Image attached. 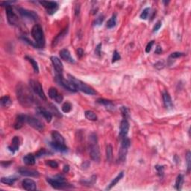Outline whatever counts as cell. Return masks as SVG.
Segmentation results:
<instances>
[{
	"label": "cell",
	"instance_id": "cell-8",
	"mask_svg": "<svg viewBox=\"0 0 191 191\" xmlns=\"http://www.w3.org/2000/svg\"><path fill=\"white\" fill-rule=\"evenodd\" d=\"M56 81L60 85L62 86L66 90H69L71 92H76L77 89L75 88V86L69 81V80H65L63 77L62 75H59V74H56Z\"/></svg>",
	"mask_w": 191,
	"mask_h": 191
},
{
	"label": "cell",
	"instance_id": "cell-24",
	"mask_svg": "<svg viewBox=\"0 0 191 191\" xmlns=\"http://www.w3.org/2000/svg\"><path fill=\"white\" fill-rule=\"evenodd\" d=\"M97 102L99 104L104 105L108 110H113L114 109V105H113V103L111 100H105V99H98L97 100Z\"/></svg>",
	"mask_w": 191,
	"mask_h": 191
},
{
	"label": "cell",
	"instance_id": "cell-42",
	"mask_svg": "<svg viewBox=\"0 0 191 191\" xmlns=\"http://www.w3.org/2000/svg\"><path fill=\"white\" fill-rule=\"evenodd\" d=\"M121 112H122V116L124 119H127V118L129 117V109L126 107H122L121 108Z\"/></svg>",
	"mask_w": 191,
	"mask_h": 191
},
{
	"label": "cell",
	"instance_id": "cell-44",
	"mask_svg": "<svg viewBox=\"0 0 191 191\" xmlns=\"http://www.w3.org/2000/svg\"><path fill=\"white\" fill-rule=\"evenodd\" d=\"M121 58L120 55L118 53V52L116 50H115L113 52V58H112V63H115L116 61H117L118 60H119Z\"/></svg>",
	"mask_w": 191,
	"mask_h": 191
},
{
	"label": "cell",
	"instance_id": "cell-28",
	"mask_svg": "<svg viewBox=\"0 0 191 191\" xmlns=\"http://www.w3.org/2000/svg\"><path fill=\"white\" fill-rule=\"evenodd\" d=\"M0 104H1L2 107L8 108L12 104V100L8 96H5V97H2L0 100Z\"/></svg>",
	"mask_w": 191,
	"mask_h": 191
},
{
	"label": "cell",
	"instance_id": "cell-30",
	"mask_svg": "<svg viewBox=\"0 0 191 191\" xmlns=\"http://www.w3.org/2000/svg\"><path fill=\"white\" fill-rule=\"evenodd\" d=\"M184 182V176L182 175H179L176 179V184H175V188L178 190H180L181 189L182 184H183Z\"/></svg>",
	"mask_w": 191,
	"mask_h": 191
},
{
	"label": "cell",
	"instance_id": "cell-36",
	"mask_svg": "<svg viewBox=\"0 0 191 191\" xmlns=\"http://www.w3.org/2000/svg\"><path fill=\"white\" fill-rule=\"evenodd\" d=\"M72 105L70 102H65L62 105V111L64 113H69L72 110Z\"/></svg>",
	"mask_w": 191,
	"mask_h": 191
},
{
	"label": "cell",
	"instance_id": "cell-50",
	"mask_svg": "<svg viewBox=\"0 0 191 191\" xmlns=\"http://www.w3.org/2000/svg\"><path fill=\"white\" fill-rule=\"evenodd\" d=\"M101 47L102 43H100V44H98V46H97L96 49H95V53L97 54V55H99V56H100V55H101Z\"/></svg>",
	"mask_w": 191,
	"mask_h": 191
},
{
	"label": "cell",
	"instance_id": "cell-1",
	"mask_svg": "<svg viewBox=\"0 0 191 191\" xmlns=\"http://www.w3.org/2000/svg\"><path fill=\"white\" fill-rule=\"evenodd\" d=\"M16 93L19 102L23 107L29 108L34 102V99L30 89L25 84L20 83L17 85Z\"/></svg>",
	"mask_w": 191,
	"mask_h": 191
},
{
	"label": "cell",
	"instance_id": "cell-46",
	"mask_svg": "<svg viewBox=\"0 0 191 191\" xmlns=\"http://www.w3.org/2000/svg\"><path fill=\"white\" fill-rule=\"evenodd\" d=\"M183 55H184V54L182 53V52H173V53H172L171 55H170V58H180V57L183 56Z\"/></svg>",
	"mask_w": 191,
	"mask_h": 191
},
{
	"label": "cell",
	"instance_id": "cell-26",
	"mask_svg": "<svg viewBox=\"0 0 191 191\" xmlns=\"http://www.w3.org/2000/svg\"><path fill=\"white\" fill-rule=\"evenodd\" d=\"M67 31H68V28H67V29H64V30H63L60 34H58V35L54 38L53 41H52V46H56V45L58 44V43H59V42L64 38V36L66 35Z\"/></svg>",
	"mask_w": 191,
	"mask_h": 191
},
{
	"label": "cell",
	"instance_id": "cell-22",
	"mask_svg": "<svg viewBox=\"0 0 191 191\" xmlns=\"http://www.w3.org/2000/svg\"><path fill=\"white\" fill-rule=\"evenodd\" d=\"M11 146H8V149L11 151L12 153H14L16 151L19 150V147L20 145V141L19 139V137L15 136L12 140V143H11Z\"/></svg>",
	"mask_w": 191,
	"mask_h": 191
},
{
	"label": "cell",
	"instance_id": "cell-47",
	"mask_svg": "<svg viewBox=\"0 0 191 191\" xmlns=\"http://www.w3.org/2000/svg\"><path fill=\"white\" fill-rule=\"evenodd\" d=\"M154 43V40H151V41H150L149 43L146 45V53H149V52L151 50V48H152Z\"/></svg>",
	"mask_w": 191,
	"mask_h": 191
},
{
	"label": "cell",
	"instance_id": "cell-45",
	"mask_svg": "<svg viewBox=\"0 0 191 191\" xmlns=\"http://www.w3.org/2000/svg\"><path fill=\"white\" fill-rule=\"evenodd\" d=\"M155 169L157 170V174L159 175L160 176H163V175H164V168L163 166H155Z\"/></svg>",
	"mask_w": 191,
	"mask_h": 191
},
{
	"label": "cell",
	"instance_id": "cell-33",
	"mask_svg": "<svg viewBox=\"0 0 191 191\" xmlns=\"http://www.w3.org/2000/svg\"><path fill=\"white\" fill-rule=\"evenodd\" d=\"M17 179L16 178H12V177H2L1 179V182L5 184H8V185H12L14 184V182L16 181Z\"/></svg>",
	"mask_w": 191,
	"mask_h": 191
},
{
	"label": "cell",
	"instance_id": "cell-5",
	"mask_svg": "<svg viewBox=\"0 0 191 191\" xmlns=\"http://www.w3.org/2000/svg\"><path fill=\"white\" fill-rule=\"evenodd\" d=\"M68 79L69 81L73 84L75 87V88L77 89V90H80V91L83 92V93H86L88 95H95L97 94V92L95 91L91 87H90L89 85L86 84L85 83H84L83 81H81V80L77 79L76 78H75L74 76L71 75H68Z\"/></svg>",
	"mask_w": 191,
	"mask_h": 191
},
{
	"label": "cell",
	"instance_id": "cell-27",
	"mask_svg": "<svg viewBox=\"0 0 191 191\" xmlns=\"http://www.w3.org/2000/svg\"><path fill=\"white\" fill-rule=\"evenodd\" d=\"M123 176H124L123 172H120V173H119V174H118V176H116V177L115 178V179H113V180H112V181L111 182L110 184H109V185L108 186V187L106 188V190H110L111 189L112 187H114L115 185H116V184H117L118 182H119V181H120L121 179H122Z\"/></svg>",
	"mask_w": 191,
	"mask_h": 191
},
{
	"label": "cell",
	"instance_id": "cell-53",
	"mask_svg": "<svg viewBox=\"0 0 191 191\" xmlns=\"http://www.w3.org/2000/svg\"><path fill=\"white\" fill-rule=\"evenodd\" d=\"M11 164H12V161H6V162L2 161V162L1 163V165H2L3 167H8V166L11 165Z\"/></svg>",
	"mask_w": 191,
	"mask_h": 191
},
{
	"label": "cell",
	"instance_id": "cell-25",
	"mask_svg": "<svg viewBox=\"0 0 191 191\" xmlns=\"http://www.w3.org/2000/svg\"><path fill=\"white\" fill-rule=\"evenodd\" d=\"M128 149L127 147L122 146H121L120 149L119 151V154H118V161L119 162H124L126 159V154L128 152Z\"/></svg>",
	"mask_w": 191,
	"mask_h": 191
},
{
	"label": "cell",
	"instance_id": "cell-38",
	"mask_svg": "<svg viewBox=\"0 0 191 191\" xmlns=\"http://www.w3.org/2000/svg\"><path fill=\"white\" fill-rule=\"evenodd\" d=\"M46 164L50 167L51 168H57L58 167V163L55 161H53V160H48V161H46Z\"/></svg>",
	"mask_w": 191,
	"mask_h": 191
},
{
	"label": "cell",
	"instance_id": "cell-40",
	"mask_svg": "<svg viewBox=\"0 0 191 191\" xmlns=\"http://www.w3.org/2000/svg\"><path fill=\"white\" fill-rule=\"evenodd\" d=\"M187 172L189 173L190 170V161H191V154L190 151H187Z\"/></svg>",
	"mask_w": 191,
	"mask_h": 191
},
{
	"label": "cell",
	"instance_id": "cell-52",
	"mask_svg": "<svg viewBox=\"0 0 191 191\" xmlns=\"http://www.w3.org/2000/svg\"><path fill=\"white\" fill-rule=\"evenodd\" d=\"M77 55H78L79 58H81V57L84 55V51H83V49H81V48H78V49H77Z\"/></svg>",
	"mask_w": 191,
	"mask_h": 191
},
{
	"label": "cell",
	"instance_id": "cell-9",
	"mask_svg": "<svg viewBox=\"0 0 191 191\" xmlns=\"http://www.w3.org/2000/svg\"><path fill=\"white\" fill-rule=\"evenodd\" d=\"M6 14H7V18H8V23L11 25L13 26H18L19 25V19L18 17L17 16V14L14 12L12 7H6Z\"/></svg>",
	"mask_w": 191,
	"mask_h": 191
},
{
	"label": "cell",
	"instance_id": "cell-34",
	"mask_svg": "<svg viewBox=\"0 0 191 191\" xmlns=\"http://www.w3.org/2000/svg\"><path fill=\"white\" fill-rule=\"evenodd\" d=\"M113 157V148L111 145H108L106 147V158L108 161H111Z\"/></svg>",
	"mask_w": 191,
	"mask_h": 191
},
{
	"label": "cell",
	"instance_id": "cell-51",
	"mask_svg": "<svg viewBox=\"0 0 191 191\" xmlns=\"http://www.w3.org/2000/svg\"><path fill=\"white\" fill-rule=\"evenodd\" d=\"M63 100H64V97H63L62 95L60 94V93H59V94L58 95V96H57L56 98L55 99V102H58V103H61V102H62Z\"/></svg>",
	"mask_w": 191,
	"mask_h": 191
},
{
	"label": "cell",
	"instance_id": "cell-7",
	"mask_svg": "<svg viewBox=\"0 0 191 191\" xmlns=\"http://www.w3.org/2000/svg\"><path fill=\"white\" fill-rule=\"evenodd\" d=\"M26 122L29 124L31 127H32L33 129L42 132L44 130V124L39 120L37 118L31 116H26Z\"/></svg>",
	"mask_w": 191,
	"mask_h": 191
},
{
	"label": "cell",
	"instance_id": "cell-29",
	"mask_svg": "<svg viewBox=\"0 0 191 191\" xmlns=\"http://www.w3.org/2000/svg\"><path fill=\"white\" fill-rule=\"evenodd\" d=\"M26 59L30 63L31 66H32L33 69H34V71L35 73H38L39 72V67H38V64H37V63L36 62V61L34 59H33L31 57L29 56H26Z\"/></svg>",
	"mask_w": 191,
	"mask_h": 191
},
{
	"label": "cell",
	"instance_id": "cell-13",
	"mask_svg": "<svg viewBox=\"0 0 191 191\" xmlns=\"http://www.w3.org/2000/svg\"><path fill=\"white\" fill-rule=\"evenodd\" d=\"M129 130V123L128 120L125 119H123L121 121L120 126H119V137L122 139V138H125L128 135V132Z\"/></svg>",
	"mask_w": 191,
	"mask_h": 191
},
{
	"label": "cell",
	"instance_id": "cell-4",
	"mask_svg": "<svg viewBox=\"0 0 191 191\" xmlns=\"http://www.w3.org/2000/svg\"><path fill=\"white\" fill-rule=\"evenodd\" d=\"M31 36L34 40V43L37 48L42 49L45 46V37L43 29L38 24L34 25L31 29Z\"/></svg>",
	"mask_w": 191,
	"mask_h": 191
},
{
	"label": "cell",
	"instance_id": "cell-19",
	"mask_svg": "<svg viewBox=\"0 0 191 191\" xmlns=\"http://www.w3.org/2000/svg\"><path fill=\"white\" fill-rule=\"evenodd\" d=\"M52 142L57 143L60 144H65L64 138L59 132L57 131H53L52 132Z\"/></svg>",
	"mask_w": 191,
	"mask_h": 191
},
{
	"label": "cell",
	"instance_id": "cell-17",
	"mask_svg": "<svg viewBox=\"0 0 191 191\" xmlns=\"http://www.w3.org/2000/svg\"><path fill=\"white\" fill-rule=\"evenodd\" d=\"M60 57L61 58V59H63L64 61H65L66 62L70 63V64H74L75 61L73 58H72L70 55V52H69V50L67 49H64L62 50H61L59 52Z\"/></svg>",
	"mask_w": 191,
	"mask_h": 191
},
{
	"label": "cell",
	"instance_id": "cell-3",
	"mask_svg": "<svg viewBox=\"0 0 191 191\" xmlns=\"http://www.w3.org/2000/svg\"><path fill=\"white\" fill-rule=\"evenodd\" d=\"M46 181L51 185L53 188L58 190H64L70 189V188H73V186L70 184H68L66 181V179L63 176H55L52 178H47Z\"/></svg>",
	"mask_w": 191,
	"mask_h": 191
},
{
	"label": "cell",
	"instance_id": "cell-54",
	"mask_svg": "<svg viewBox=\"0 0 191 191\" xmlns=\"http://www.w3.org/2000/svg\"><path fill=\"white\" fill-rule=\"evenodd\" d=\"M162 52V49L160 46H157V48H156L155 51H154V53L156 54H161Z\"/></svg>",
	"mask_w": 191,
	"mask_h": 191
},
{
	"label": "cell",
	"instance_id": "cell-10",
	"mask_svg": "<svg viewBox=\"0 0 191 191\" xmlns=\"http://www.w3.org/2000/svg\"><path fill=\"white\" fill-rule=\"evenodd\" d=\"M17 11H18L20 15L24 18H27L31 20H37L38 19V15L33 11L23 8H18Z\"/></svg>",
	"mask_w": 191,
	"mask_h": 191
},
{
	"label": "cell",
	"instance_id": "cell-16",
	"mask_svg": "<svg viewBox=\"0 0 191 191\" xmlns=\"http://www.w3.org/2000/svg\"><path fill=\"white\" fill-rule=\"evenodd\" d=\"M36 111H37V113H38L39 115H40V116H43L48 122H50L51 121H52V114L49 111L46 110L44 108L42 107H37Z\"/></svg>",
	"mask_w": 191,
	"mask_h": 191
},
{
	"label": "cell",
	"instance_id": "cell-11",
	"mask_svg": "<svg viewBox=\"0 0 191 191\" xmlns=\"http://www.w3.org/2000/svg\"><path fill=\"white\" fill-rule=\"evenodd\" d=\"M40 5L44 7L47 10V13L49 14H55L58 9V5L56 2H52V1H41L40 2Z\"/></svg>",
	"mask_w": 191,
	"mask_h": 191
},
{
	"label": "cell",
	"instance_id": "cell-18",
	"mask_svg": "<svg viewBox=\"0 0 191 191\" xmlns=\"http://www.w3.org/2000/svg\"><path fill=\"white\" fill-rule=\"evenodd\" d=\"M162 97L164 107L167 109H171L173 107V104L170 93L167 91H164L162 93Z\"/></svg>",
	"mask_w": 191,
	"mask_h": 191
},
{
	"label": "cell",
	"instance_id": "cell-35",
	"mask_svg": "<svg viewBox=\"0 0 191 191\" xmlns=\"http://www.w3.org/2000/svg\"><path fill=\"white\" fill-rule=\"evenodd\" d=\"M59 94L55 87H50L49 90V97L52 100H55L57 97V96Z\"/></svg>",
	"mask_w": 191,
	"mask_h": 191
},
{
	"label": "cell",
	"instance_id": "cell-15",
	"mask_svg": "<svg viewBox=\"0 0 191 191\" xmlns=\"http://www.w3.org/2000/svg\"><path fill=\"white\" fill-rule=\"evenodd\" d=\"M22 185H23V187L26 190L33 191L37 190V185H36V183L32 179H24V180L23 181V182H22Z\"/></svg>",
	"mask_w": 191,
	"mask_h": 191
},
{
	"label": "cell",
	"instance_id": "cell-6",
	"mask_svg": "<svg viewBox=\"0 0 191 191\" xmlns=\"http://www.w3.org/2000/svg\"><path fill=\"white\" fill-rule=\"evenodd\" d=\"M29 85H30L31 90H32L37 96H38L41 100L46 101V97L44 93V91H43V87H42V85L38 81H35V80H30V81H29Z\"/></svg>",
	"mask_w": 191,
	"mask_h": 191
},
{
	"label": "cell",
	"instance_id": "cell-39",
	"mask_svg": "<svg viewBox=\"0 0 191 191\" xmlns=\"http://www.w3.org/2000/svg\"><path fill=\"white\" fill-rule=\"evenodd\" d=\"M49 151H46L45 149H40L37 153H36L35 156H36V157H42V156H44V155H46V154H49Z\"/></svg>",
	"mask_w": 191,
	"mask_h": 191
},
{
	"label": "cell",
	"instance_id": "cell-49",
	"mask_svg": "<svg viewBox=\"0 0 191 191\" xmlns=\"http://www.w3.org/2000/svg\"><path fill=\"white\" fill-rule=\"evenodd\" d=\"M161 26H162V23H161V21H157V23H156V24L154 25V28H153V32H156V31H157L160 29V28L161 27Z\"/></svg>",
	"mask_w": 191,
	"mask_h": 191
},
{
	"label": "cell",
	"instance_id": "cell-20",
	"mask_svg": "<svg viewBox=\"0 0 191 191\" xmlns=\"http://www.w3.org/2000/svg\"><path fill=\"white\" fill-rule=\"evenodd\" d=\"M26 115H18L17 116L15 122L14 124V129H20L23 127V124L26 123Z\"/></svg>",
	"mask_w": 191,
	"mask_h": 191
},
{
	"label": "cell",
	"instance_id": "cell-55",
	"mask_svg": "<svg viewBox=\"0 0 191 191\" xmlns=\"http://www.w3.org/2000/svg\"><path fill=\"white\" fill-rule=\"evenodd\" d=\"M70 170V167L68 165H65L64 167V170H63V171H64V173H67L68 172H69Z\"/></svg>",
	"mask_w": 191,
	"mask_h": 191
},
{
	"label": "cell",
	"instance_id": "cell-14",
	"mask_svg": "<svg viewBox=\"0 0 191 191\" xmlns=\"http://www.w3.org/2000/svg\"><path fill=\"white\" fill-rule=\"evenodd\" d=\"M50 59L51 61H52V65H53L54 68H55V72H56V73L59 74V75H62L64 67H63L62 62L61 61V60L55 56H52Z\"/></svg>",
	"mask_w": 191,
	"mask_h": 191
},
{
	"label": "cell",
	"instance_id": "cell-2",
	"mask_svg": "<svg viewBox=\"0 0 191 191\" xmlns=\"http://www.w3.org/2000/svg\"><path fill=\"white\" fill-rule=\"evenodd\" d=\"M97 134L91 133L89 136V154L93 161L99 162L100 161V151L98 146Z\"/></svg>",
	"mask_w": 191,
	"mask_h": 191
},
{
	"label": "cell",
	"instance_id": "cell-23",
	"mask_svg": "<svg viewBox=\"0 0 191 191\" xmlns=\"http://www.w3.org/2000/svg\"><path fill=\"white\" fill-rule=\"evenodd\" d=\"M23 162L27 166H32L35 164V156L33 154H28L23 157Z\"/></svg>",
	"mask_w": 191,
	"mask_h": 191
},
{
	"label": "cell",
	"instance_id": "cell-41",
	"mask_svg": "<svg viewBox=\"0 0 191 191\" xmlns=\"http://www.w3.org/2000/svg\"><path fill=\"white\" fill-rule=\"evenodd\" d=\"M50 109H51V111H50V112L52 113H54V114L55 115V116H62V115L61 114V113H60L59 111H58V109H57V108L55 107V105H50Z\"/></svg>",
	"mask_w": 191,
	"mask_h": 191
},
{
	"label": "cell",
	"instance_id": "cell-32",
	"mask_svg": "<svg viewBox=\"0 0 191 191\" xmlns=\"http://www.w3.org/2000/svg\"><path fill=\"white\" fill-rule=\"evenodd\" d=\"M84 115H85V117L87 118V119L91 121H97V114L94 113L92 111H86L85 113H84Z\"/></svg>",
	"mask_w": 191,
	"mask_h": 191
},
{
	"label": "cell",
	"instance_id": "cell-48",
	"mask_svg": "<svg viewBox=\"0 0 191 191\" xmlns=\"http://www.w3.org/2000/svg\"><path fill=\"white\" fill-rule=\"evenodd\" d=\"M15 1H6V2H1L0 5L2 7H9L13 3H15Z\"/></svg>",
	"mask_w": 191,
	"mask_h": 191
},
{
	"label": "cell",
	"instance_id": "cell-21",
	"mask_svg": "<svg viewBox=\"0 0 191 191\" xmlns=\"http://www.w3.org/2000/svg\"><path fill=\"white\" fill-rule=\"evenodd\" d=\"M50 146L53 149H55V151H60V152H67V151H68V148L66 146L65 144H60L55 142H51Z\"/></svg>",
	"mask_w": 191,
	"mask_h": 191
},
{
	"label": "cell",
	"instance_id": "cell-43",
	"mask_svg": "<svg viewBox=\"0 0 191 191\" xmlns=\"http://www.w3.org/2000/svg\"><path fill=\"white\" fill-rule=\"evenodd\" d=\"M104 19H105L104 16L100 15L97 19H96V20H95L94 22L95 25H97V26H100V25L103 23V21H104Z\"/></svg>",
	"mask_w": 191,
	"mask_h": 191
},
{
	"label": "cell",
	"instance_id": "cell-37",
	"mask_svg": "<svg viewBox=\"0 0 191 191\" xmlns=\"http://www.w3.org/2000/svg\"><path fill=\"white\" fill-rule=\"evenodd\" d=\"M149 11H150L149 8H145V9H144L143 11H142V13L141 14V15H140V17H141V19H142V20H146L147 17H148Z\"/></svg>",
	"mask_w": 191,
	"mask_h": 191
},
{
	"label": "cell",
	"instance_id": "cell-12",
	"mask_svg": "<svg viewBox=\"0 0 191 191\" xmlns=\"http://www.w3.org/2000/svg\"><path fill=\"white\" fill-rule=\"evenodd\" d=\"M18 173L21 176H30V177L37 178L40 176V173L37 170H31V169L25 168V167H20L18 169Z\"/></svg>",
	"mask_w": 191,
	"mask_h": 191
},
{
	"label": "cell",
	"instance_id": "cell-31",
	"mask_svg": "<svg viewBox=\"0 0 191 191\" xmlns=\"http://www.w3.org/2000/svg\"><path fill=\"white\" fill-rule=\"evenodd\" d=\"M116 15L114 14L112 15V17H111L108 20L106 26H107V28H108V29H112V28H113L115 26H116Z\"/></svg>",
	"mask_w": 191,
	"mask_h": 191
}]
</instances>
